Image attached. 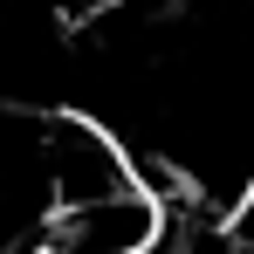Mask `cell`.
<instances>
[{"instance_id": "cell-1", "label": "cell", "mask_w": 254, "mask_h": 254, "mask_svg": "<svg viewBox=\"0 0 254 254\" xmlns=\"http://www.w3.org/2000/svg\"><path fill=\"white\" fill-rule=\"evenodd\" d=\"M165 199L151 186H117V192H96L76 206H55L35 227V241L21 254H151L165 241Z\"/></svg>"}, {"instance_id": "cell-2", "label": "cell", "mask_w": 254, "mask_h": 254, "mask_svg": "<svg viewBox=\"0 0 254 254\" xmlns=\"http://www.w3.org/2000/svg\"><path fill=\"white\" fill-rule=\"evenodd\" d=\"M48 165H42V110L0 103V254H21L48 220Z\"/></svg>"}]
</instances>
